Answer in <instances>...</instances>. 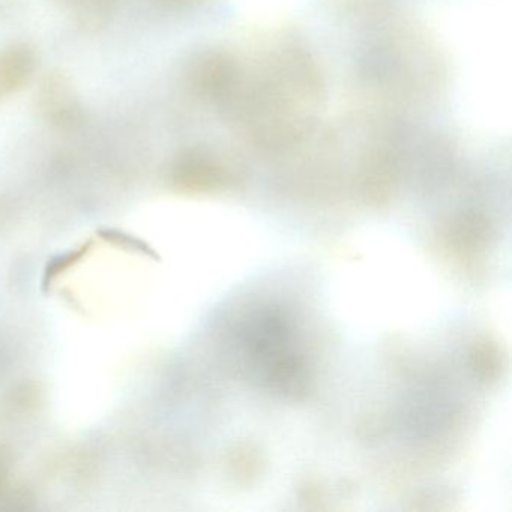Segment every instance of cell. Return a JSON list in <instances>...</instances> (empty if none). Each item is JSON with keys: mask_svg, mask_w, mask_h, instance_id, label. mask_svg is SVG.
Masks as SVG:
<instances>
[{"mask_svg": "<svg viewBox=\"0 0 512 512\" xmlns=\"http://www.w3.org/2000/svg\"><path fill=\"white\" fill-rule=\"evenodd\" d=\"M41 98H43L44 112L53 124H73L77 121L79 107L76 106L73 95L61 83L55 85V82H50Z\"/></svg>", "mask_w": 512, "mask_h": 512, "instance_id": "obj_3", "label": "cell"}, {"mask_svg": "<svg viewBox=\"0 0 512 512\" xmlns=\"http://www.w3.org/2000/svg\"><path fill=\"white\" fill-rule=\"evenodd\" d=\"M34 68V53L26 46H13L0 53V97L22 88Z\"/></svg>", "mask_w": 512, "mask_h": 512, "instance_id": "obj_2", "label": "cell"}, {"mask_svg": "<svg viewBox=\"0 0 512 512\" xmlns=\"http://www.w3.org/2000/svg\"><path fill=\"white\" fill-rule=\"evenodd\" d=\"M233 68L221 56L208 55L193 65L190 83L199 94L218 97L232 85Z\"/></svg>", "mask_w": 512, "mask_h": 512, "instance_id": "obj_1", "label": "cell"}]
</instances>
